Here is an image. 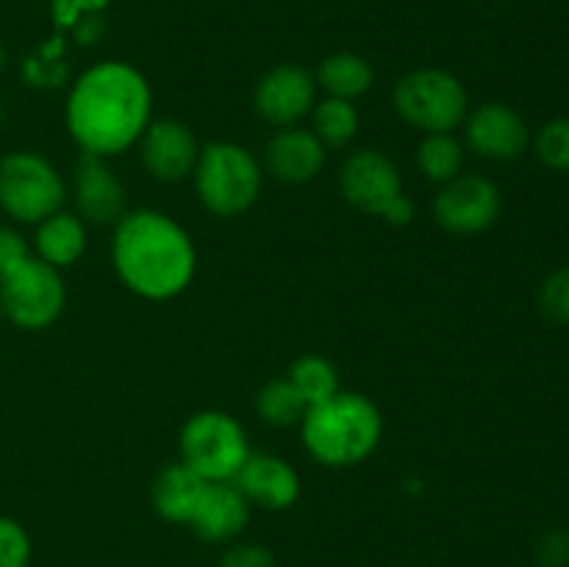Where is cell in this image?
Returning a JSON list of instances; mask_svg holds the SVG:
<instances>
[{
  "label": "cell",
  "mask_w": 569,
  "mask_h": 567,
  "mask_svg": "<svg viewBox=\"0 0 569 567\" xmlns=\"http://www.w3.org/2000/svg\"><path fill=\"white\" fill-rule=\"evenodd\" d=\"M150 83L126 61L94 64L72 83L67 128L92 156H117L131 148L150 126Z\"/></svg>",
  "instance_id": "6da1fadb"
},
{
  "label": "cell",
  "mask_w": 569,
  "mask_h": 567,
  "mask_svg": "<svg viewBox=\"0 0 569 567\" xmlns=\"http://www.w3.org/2000/svg\"><path fill=\"white\" fill-rule=\"evenodd\" d=\"M111 256L122 284L150 300L181 295L198 267L189 233L172 217L150 209L131 211L117 222Z\"/></svg>",
  "instance_id": "7a4b0ae2"
},
{
  "label": "cell",
  "mask_w": 569,
  "mask_h": 567,
  "mask_svg": "<svg viewBox=\"0 0 569 567\" xmlns=\"http://www.w3.org/2000/svg\"><path fill=\"white\" fill-rule=\"evenodd\" d=\"M381 411L359 392H337L303 417V445L328 467H353L381 442Z\"/></svg>",
  "instance_id": "3957f363"
},
{
  "label": "cell",
  "mask_w": 569,
  "mask_h": 567,
  "mask_svg": "<svg viewBox=\"0 0 569 567\" xmlns=\"http://www.w3.org/2000/svg\"><path fill=\"white\" fill-rule=\"evenodd\" d=\"M198 195L217 217H237L256 203L261 192V170L248 148L233 142H211L200 150L194 167Z\"/></svg>",
  "instance_id": "277c9868"
},
{
  "label": "cell",
  "mask_w": 569,
  "mask_h": 567,
  "mask_svg": "<svg viewBox=\"0 0 569 567\" xmlns=\"http://www.w3.org/2000/svg\"><path fill=\"white\" fill-rule=\"evenodd\" d=\"M395 109L426 133H453L467 117V89L453 72L415 70L395 87Z\"/></svg>",
  "instance_id": "5b68a950"
},
{
  "label": "cell",
  "mask_w": 569,
  "mask_h": 567,
  "mask_svg": "<svg viewBox=\"0 0 569 567\" xmlns=\"http://www.w3.org/2000/svg\"><path fill=\"white\" fill-rule=\"evenodd\" d=\"M183 465L206 481H233L248 461L250 448L244 428L226 411H200L189 417L181 431Z\"/></svg>",
  "instance_id": "8992f818"
},
{
  "label": "cell",
  "mask_w": 569,
  "mask_h": 567,
  "mask_svg": "<svg viewBox=\"0 0 569 567\" xmlns=\"http://www.w3.org/2000/svg\"><path fill=\"white\" fill-rule=\"evenodd\" d=\"M64 181L48 159L17 150L0 159V209L20 222H42L61 211Z\"/></svg>",
  "instance_id": "52a82bcc"
},
{
  "label": "cell",
  "mask_w": 569,
  "mask_h": 567,
  "mask_svg": "<svg viewBox=\"0 0 569 567\" xmlns=\"http://www.w3.org/2000/svg\"><path fill=\"white\" fill-rule=\"evenodd\" d=\"M64 304V281L48 261L28 256L14 270L0 276V309L26 331H42L53 326Z\"/></svg>",
  "instance_id": "ba28073f"
},
{
  "label": "cell",
  "mask_w": 569,
  "mask_h": 567,
  "mask_svg": "<svg viewBox=\"0 0 569 567\" xmlns=\"http://www.w3.org/2000/svg\"><path fill=\"white\" fill-rule=\"evenodd\" d=\"M342 195L367 215L383 217L392 226H406L415 217V206L403 195L398 167L381 150H356L342 167Z\"/></svg>",
  "instance_id": "9c48e42d"
},
{
  "label": "cell",
  "mask_w": 569,
  "mask_h": 567,
  "mask_svg": "<svg viewBox=\"0 0 569 567\" xmlns=\"http://www.w3.org/2000/svg\"><path fill=\"white\" fill-rule=\"evenodd\" d=\"M433 215L448 231L478 233L498 220L500 189L483 176H456L437 195Z\"/></svg>",
  "instance_id": "30bf717a"
},
{
  "label": "cell",
  "mask_w": 569,
  "mask_h": 567,
  "mask_svg": "<svg viewBox=\"0 0 569 567\" xmlns=\"http://www.w3.org/2000/svg\"><path fill=\"white\" fill-rule=\"evenodd\" d=\"M317 81L298 64H278L256 87V111L272 126H292L315 106Z\"/></svg>",
  "instance_id": "8fae6325"
},
{
  "label": "cell",
  "mask_w": 569,
  "mask_h": 567,
  "mask_svg": "<svg viewBox=\"0 0 569 567\" xmlns=\"http://www.w3.org/2000/svg\"><path fill=\"white\" fill-rule=\"evenodd\" d=\"M139 139H142V165L159 181H183L198 167L200 145L183 122L156 120Z\"/></svg>",
  "instance_id": "7c38bea8"
},
{
  "label": "cell",
  "mask_w": 569,
  "mask_h": 567,
  "mask_svg": "<svg viewBox=\"0 0 569 567\" xmlns=\"http://www.w3.org/2000/svg\"><path fill=\"white\" fill-rule=\"evenodd\" d=\"M467 145L483 159L511 161L526 153L528 126L511 106L487 103L467 120Z\"/></svg>",
  "instance_id": "4fadbf2b"
},
{
  "label": "cell",
  "mask_w": 569,
  "mask_h": 567,
  "mask_svg": "<svg viewBox=\"0 0 569 567\" xmlns=\"http://www.w3.org/2000/svg\"><path fill=\"white\" fill-rule=\"evenodd\" d=\"M231 484L248 498V504L253 500L272 511L289 509L300 495L298 472L270 454H250Z\"/></svg>",
  "instance_id": "5bb4252c"
},
{
  "label": "cell",
  "mask_w": 569,
  "mask_h": 567,
  "mask_svg": "<svg viewBox=\"0 0 569 567\" xmlns=\"http://www.w3.org/2000/svg\"><path fill=\"white\" fill-rule=\"evenodd\" d=\"M76 206L94 226L120 222L126 217V189L100 156L83 153L76 172Z\"/></svg>",
  "instance_id": "9a60e30c"
},
{
  "label": "cell",
  "mask_w": 569,
  "mask_h": 567,
  "mask_svg": "<svg viewBox=\"0 0 569 567\" xmlns=\"http://www.w3.org/2000/svg\"><path fill=\"white\" fill-rule=\"evenodd\" d=\"M248 517V498L231 481H209L189 526L206 543H228V539L239 537L244 531Z\"/></svg>",
  "instance_id": "2e32d148"
},
{
  "label": "cell",
  "mask_w": 569,
  "mask_h": 567,
  "mask_svg": "<svg viewBox=\"0 0 569 567\" xmlns=\"http://www.w3.org/2000/svg\"><path fill=\"white\" fill-rule=\"evenodd\" d=\"M326 165V145L303 128H287L267 145V167L281 181L306 183L320 176Z\"/></svg>",
  "instance_id": "e0dca14e"
},
{
  "label": "cell",
  "mask_w": 569,
  "mask_h": 567,
  "mask_svg": "<svg viewBox=\"0 0 569 567\" xmlns=\"http://www.w3.org/2000/svg\"><path fill=\"white\" fill-rule=\"evenodd\" d=\"M209 481L200 478L192 467L183 461L164 467L153 484V506L164 520L170 523H189L200 498H203Z\"/></svg>",
  "instance_id": "ac0fdd59"
},
{
  "label": "cell",
  "mask_w": 569,
  "mask_h": 567,
  "mask_svg": "<svg viewBox=\"0 0 569 567\" xmlns=\"http://www.w3.org/2000/svg\"><path fill=\"white\" fill-rule=\"evenodd\" d=\"M37 250L39 259L48 261L56 270L76 265L87 250V228H83L81 217L56 211L48 220L39 222Z\"/></svg>",
  "instance_id": "d6986e66"
},
{
  "label": "cell",
  "mask_w": 569,
  "mask_h": 567,
  "mask_svg": "<svg viewBox=\"0 0 569 567\" xmlns=\"http://www.w3.org/2000/svg\"><path fill=\"white\" fill-rule=\"evenodd\" d=\"M372 81H376L372 64L359 53H333L322 59L320 70H317V83L331 98H361L372 87Z\"/></svg>",
  "instance_id": "ffe728a7"
},
{
  "label": "cell",
  "mask_w": 569,
  "mask_h": 567,
  "mask_svg": "<svg viewBox=\"0 0 569 567\" xmlns=\"http://www.w3.org/2000/svg\"><path fill=\"white\" fill-rule=\"evenodd\" d=\"M289 381L295 384L309 409L339 392L337 367L322 356H300L289 370Z\"/></svg>",
  "instance_id": "44dd1931"
},
{
  "label": "cell",
  "mask_w": 569,
  "mask_h": 567,
  "mask_svg": "<svg viewBox=\"0 0 569 567\" xmlns=\"http://www.w3.org/2000/svg\"><path fill=\"white\" fill-rule=\"evenodd\" d=\"M417 165H420L426 178H431L437 183H448L456 176H461L465 148L450 133H428L426 142L420 145V153H417Z\"/></svg>",
  "instance_id": "7402d4cb"
},
{
  "label": "cell",
  "mask_w": 569,
  "mask_h": 567,
  "mask_svg": "<svg viewBox=\"0 0 569 567\" xmlns=\"http://www.w3.org/2000/svg\"><path fill=\"white\" fill-rule=\"evenodd\" d=\"M256 409H259L261 420L270 426H295V422H303L309 406L289 378H276L259 392Z\"/></svg>",
  "instance_id": "603a6c76"
},
{
  "label": "cell",
  "mask_w": 569,
  "mask_h": 567,
  "mask_svg": "<svg viewBox=\"0 0 569 567\" xmlns=\"http://www.w3.org/2000/svg\"><path fill=\"white\" fill-rule=\"evenodd\" d=\"M359 131V115L350 100L326 98L315 111V137L326 148H345Z\"/></svg>",
  "instance_id": "cb8c5ba5"
},
{
  "label": "cell",
  "mask_w": 569,
  "mask_h": 567,
  "mask_svg": "<svg viewBox=\"0 0 569 567\" xmlns=\"http://www.w3.org/2000/svg\"><path fill=\"white\" fill-rule=\"evenodd\" d=\"M537 153L550 170L569 172V117L545 122L537 137Z\"/></svg>",
  "instance_id": "d4e9b609"
},
{
  "label": "cell",
  "mask_w": 569,
  "mask_h": 567,
  "mask_svg": "<svg viewBox=\"0 0 569 567\" xmlns=\"http://www.w3.org/2000/svg\"><path fill=\"white\" fill-rule=\"evenodd\" d=\"M61 53H64V42L56 37L53 42L42 44L33 56H28L22 70L33 87H56L64 78V64H61Z\"/></svg>",
  "instance_id": "484cf974"
},
{
  "label": "cell",
  "mask_w": 569,
  "mask_h": 567,
  "mask_svg": "<svg viewBox=\"0 0 569 567\" xmlns=\"http://www.w3.org/2000/svg\"><path fill=\"white\" fill-rule=\"evenodd\" d=\"M28 561H31V539L26 528L0 515V567H28Z\"/></svg>",
  "instance_id": "4316f807"
},
{
  "label": "cell",
  "mask_w": 569,
  "mask_h": 567,
  "mask_svg": "<svg viewBox=\"0 0 569 567\" xmlns=\"http://www.w3.org/2000/svg\"><path fill=\"white\" fill-rule=\"evenodd\" d=\"M539 306L556 322H569V265L550 272L539 292Z\"/></svg>",
  "instance_id": "83f0119b"
},
{
  "label": "cell",
  "mask_w": 569,
  "mask_h": 567,
  "mask_svg": "<svg viewBox=\"0 0 569 567\" xmlns=\"http://www.w3.org/2000/svg\"><path fill=\"white\" fill-rule=\"evenodd\" d=\"M109 3L111 0H50V17H53L56 31H67L81 17L100 14Z\"/></svg>",
  "instance_id": "f1b7e54d"
},
{
  "label": "cell",
  "mask_w": 569,
  "mask_h": 567,
  "mask_svg": "<svg viewBox=\"0 0 569 567\" xmlns=\"http://www.w3.org/2000/svg\"><path fill=\"white\" fill-rule=\"evenodd\" d=\"M539 565L542 567H569V534L556 528L539 539Z\"/></svg>",
  "instance_id": "f546056e"
},
{
  "label": "cell",
  "mask_w": 569,
  "mask_h": 567,
  "mask_svg": "<svg viewBox=\"0 0 569 567\" xmlns=\"http://www.w3.org/2000/svg\"><path fill=\"white\" fill-rule=\"evenodd\" d=\"M220 567H276V559L264 545H237L222 556Z\"/></svg>",
  "instance_id": "4dcf8cb0"
},
{
  "label": "cell",
  "mask_w": 569,
  "mask_h": 567,
  "mask_svg": "<svg viewBox=\"0 0 569 567\" xmlns=\"http://www.w3.org/2000/svg\"><path fill=\"white\" fill-rule=\"evenodd\" d=\"M26 259H28L26 239H22L14 228L0 226V276L14 270V267Z\"/></svg>",
  "instance_id": "1f68e13d"
},
{
  "label": "cell",
  "mask_w": 569,
  "mask_h": 567,
  "mask_svg": "<svg viewBox=\"0 0 569 567\" xmlns=\"http://www.w3.org/2000/svg\"><path fill=\"white\" fill-rule=\"evenodd\" d=\"M70 31L76 33V39L81 44H94L100 37H103V20H100V14H87L81 17Z\"/></svg>",
  "instance_id": "d6a6232c"
},
{
  "label": "cell",
  "mask_w": 569,
  "mask_h": 567,
  "mask_svg": "<svg viewBox=\"0 0 569 567\" xmlns=\"http://www.w3.org/2000/svg\"><path fill=\"white\" fill-rule=\"evenodd\" d=\"M3 70H6V48L0 44V76H3Z\"/></svg>",
  "instance_id": "836d02e7"
},
{
  "label": "cell",
  "mask_w": 569,
  "mask_h": 567,
  "mask_svg": "<svg viewBox=\"0 0 569 567\" xmlns=\"http://www.w3.org/2000/svg\"><path fill=\"white\" fill-rule=\"evenodd\" d=\"M0 320H3V309H0Z\"/></svg>",
  "instance_id": "e575fe53"
}]
</instances>
